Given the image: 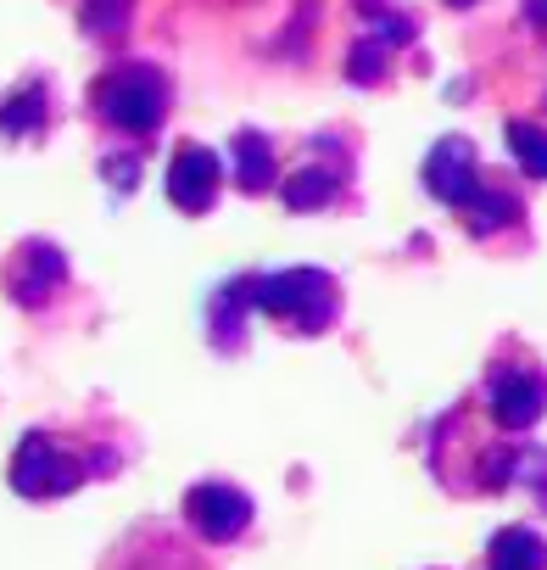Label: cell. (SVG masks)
I'll return each instance as SVG.
<instances>
[{"mask_svg":"<svg viewBox=\"0 0 547 570\" xmlns=\"http://www.w3.org/2000/svg\"><path fill=\"white\" fill-rule=\"evenodd\" d=\"M530 23H547V0H530Z\"/></svg>","mask_w":547,"mask_h":570,"instance_id":"ba28073f","label":"cell"},{"mask_svg":"<svg viewBox=\"0 0 547 570\" xmlns=\"http://www.w3.org/2000/svg\"><path fill=\"white\" fill-rule=\"evenodd\" d=\"M486 570H547V542L530 525H508L486 548Z\"/></svg>","mask_w":547,"mask_h":570,"instance_id":"52a82bcc","label":"cell"},{"mask_svg":"<svg viewBox=\"0 0 547 570\" xmlns=\"http://www.w3.org/2000/svg\"><path fill=\"white\" fill-rule=\"evenodd\" d=\"M101 118H112L129 135H151L168 118V79L157 68H118L96 85Z\"/></svg>","mask_w":547,"mask_h":570,"instance_id":"6da1fadb","label":"cell"},{"mask_svg":"<svg viewBox=\"0 0 547 570\" xmlns=\"http://www.w3.org/2000/svg\"><path fill=\"white\" fill-rule=\"evenodd\" d=\"M101 570H212V564H207L201 553H190L185 537H173L168 525L146 520L140 531H129V537L107 553Z\"/></svg>","mask_w":547,"mask_h":570,"instance_id":"5b68a950","label":"cell"},{"mask_svg":"<svg viewBox=\"0 0 547 570\" xmlns=\"http://www.w3.org/2000/svg\"><path fill=\"white\" fill-rule=\"evenodd\" d=\"M79 481H84V464L73 453H62L51 431H34L12 459V487L29 498H57V492H73Z\"/></svg>","mask_w":547,"mask_h":570,"instance_id":"3957f363","label":"cell"},{"mask_svg":"<svg viewBox=\"0 0 547 570\" xmlns=\"http://www.w3.org/2000/svg\"><path fill=\"white\" fill-rule=\"evenodd\" d=\"M185 520L207 542H235L251 525V498L240 487H229V481H201V487L185 492Z\"/></svg>","mask_w":547,"mask_h":570,"instance_id":"277c9868","label":"cell"},{"mask_svg":"<svg viewBox=\"0 0 547 570\" xmlns=\"http://www.w3.org/2000/svg\"><path fill=\"white\" fill-rule=\"evenodd\" d=\"M486 392H491V403H497V431H514V436L530 431V425L541 420V409H547V375H541L536 358L519 353V347L491 364Z\"/></svg>","mask_w":547,"mask_h":570,"instance_id":"7a4b0ae2","label":"cell"},{"mask_svg":"<svg viewBox=\"0 0 547 570\" xmlns=\"http://www.w3.org/2000/svg\"><path fill=\"white\" fill-rule=\"evenodd\" d=\"M168 196L185 213H207L218 196V157L207 146H179L173 151V174H168Z\"/></svg>","mask_w":547,"mask_h":570,"instance_id":"8992f818","label":"cell"}]
</instances>
